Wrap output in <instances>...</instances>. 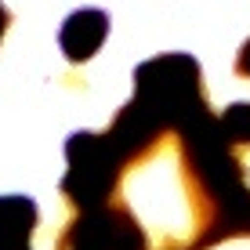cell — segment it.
<instances>
[{"label": "cell", "instance_id": "7", "mask_svg": "<svg viewBox=\"0 0 250 250\" xmlns=\"http://www.w3.org/2000/svg\"><path fill=\"white\" fill-rule=\"evenodd\" d=\"M7 25H11V11H7L4 4H0V40H4V33H7Z\"/></svg>", "mask_w": 250, "mask_h": 250}, {"label": "cell", "instance_id": "4", "mask_svg": "<svg viewBox=\"0 0 250 250\" xmlns=\"http://www.w3.org/2000/svg\"><path fill=\"white\" fill-rule=\"evenodd\" d=\"M55 250H113V243H109L105 221L94 218V214L76 210V218L62 229V236H58Z\"/></svg>", "mask_w": 250, "mask_h": 250}, {"label": "cell", "instance_id": "5", "mask_svg": "<svg viewBox=\"0 0 250 250\" xmlns=\"http://www.w3.org/2000/svg\"><path fill=\"white\" fill-rule=\"evenodd\" d=\"M218 127L232 149H250V102H236L218 116Z\"/></svg>", "mask_w": 250, "mask_h": 250}, {"label": "cell", "instance_id": "3", "mask_svg": "<svg viewBox=\"0 0 250 250\" xmlns=\"http://www.w3.org/2000/svg\"><path fill=\"white\" fill-rule=\"evenodd\" d=\"M37 221L40 214L29 196H0V250H33Z\"/></svg>", "mask_w": 250, "mask_h": 250}, {"label": "cell", "instance_id": "2", "mask_svg": "<svg viewBox=\"0 0 250 250\" xmlns=\"http://www.w3.org/2000/svg\"><path fill=\"white\" fill-rule=\"evenodd\" d=\"M105 37H109V15L98 11V7H80L62 22L58 44H62L69 62H87L105 44Z\"/></svg>", "mask_w": 250, "mask_h": 250}, {"label": "cell", "instance_id": "6", "mask_svg": "<svg viewBox=\"0 0 250 250\" xmlns=\"http://www.w3.org/2000/svg\"><path fill=\"white\" fill-rule=\"evenodd\" d=\"M236 73L243 76V80H250V37L243 40V47H239V55H236Z\"/></svg>", "mask_w": 250, "mask_h": 250}, {"label": "cell", "instance_id": "1", "mask_svg": "<svg viewBox=\"0 0 250 250\" xmlns=\"http://www.w3.org/2000/svg\"><path fill=\"white\" fill-rule=\"evenodd\" d=\"M62 196L105 221L113 250H210L250 239V185L203 91L200 62L160 55L102 134L65 142Z\"/></svg>", "mask_w": 250, "mask_h": 250}]
</instances>
